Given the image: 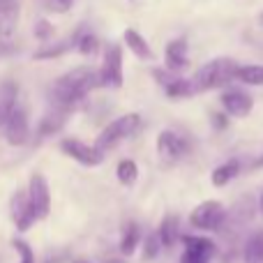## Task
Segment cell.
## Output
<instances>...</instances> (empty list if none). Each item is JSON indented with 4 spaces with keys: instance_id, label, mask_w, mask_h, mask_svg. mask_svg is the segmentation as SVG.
<instances>
[{
    "instance_id": "6da1fadb",
    "label": "cell",
    "mask_w": 263,
    "mask_h": 263,
    "mask_svg": "<svg viewBox=\"0 0 263 263\" xmlns=\"http://www.w3.org/2000/svg\"><path fill=\"white\" fill-rule=\"evenodd\" d=\"M97 86H100V77H97L95 69L77 67V69H72V72L63 74L60 79H55L53 88H51V97H53V104L72 111L74 106L86 100L88 92L95 90Z\"/></svg>"
},
{
    "instance_id": "7a4b0ae2",
    "label": "cell",
    "mask_w": 263,
    "mask_h": 263,
    "mask_svg": "<svg viewBox=\"0 0 263 263\" xmlns=\"http://www.w3.org/2000/svg\"><path fill=\"white\" fill-rule=\"evenodd\" d=\"M238 67L240 65L231 58H215L210 63H205L203 67L196 72L194 77V90H210V88H222V86H229V83L236 79L238 74Z\"/></svg>"
},
{
    "instance_id": "3957f363",
    "label": "cell",
    "mask_w": 263,
    "mask_h": 263,
    "mask_svg": "<svg viewBox=\"0 0 263 263\" xmlns=\"http://www.w3.org/2000/svg\"><path fill=\"white\" fill-rule=\"evenodd\" d=\"M139 125H141V116L139 114L120 116V118H116L114 123H109L104 129L100 132V136H97V141H95V148L100 150L102 155L109 153V150H114L120 141L129 139V136L139 129Z\"/></svg>"
},
{
    "instance_id": "277c9868",
    "label": "cell",
    "mask_w": 263,
    "mask_h": 263,
    "mask_svg": "<svg viewBox=\"0 0 263 263\" xmlns=\"http://www.w3.org/2000/svg\"><path fill=\"white\" fill-rule=\"evenodd\" d=\"M97 77H100V86L109 88V90L123 88V51L118 44H109V49L104 51L102 69Z\"/></svg>"
},
{
    "instance_id": "5b68a950",
    "label": "cell",
    "mask_w": 263,
    "mask_h": 263,
    "mask_svg": "<svg viewBox=\"0 0 263 263\" xmlns=\"http://www.w3.org/2000/svg\"><path fill=\"white\" fill-rule=\"evenodd\" d=\"M227 219V210L219 201H203L201 205H196L192 210V227L199 229V231H217L219 227Z\"/></svg>"
},
{
    "instance_id": "8992f818",
    "label": "cell",
    "mask_w": 263,
    "mask_h": 263,
    "mask_svg": "<svg viewBox=\"0 0 263 263\" xmlns=\"http://www.w3.org/2000/svg\"><path fill=\"white\" fill-rule=\"evenodd\" d=\"M26 196H28V203H30V208H32V213H35L37 219L49 217V213H51V190H49V182H46V178L42 176V173H32L30 176Z\"/></svg>"
},
{
    "instance_id": "52a82bcc",
    "label": "cell",
    "mask_w": 263,
    "mask_h": 263,
    "mask_svg": "<svg viewBox=\"0 0 263 263\" xmlns=\"http://www.w3.org/2000/svg\"><path fill=\"white\" fill-rule=\"evenodd\" d=\"M60 150H63L67 157H72L74 162L83 164V166H100L104 155L95 148V145H88L79 139H65L60 143Z\"/></svg>"
},
{
    "instance_id": "ba28073f",
    "label": "cell",
    "mask_w": 263,
    "mask_h": 263,
    "mask_svg": "<svg viewBox=\"0 0 263 263\" xmlns=\"http://www.w3.org/2000/svg\"><path fill=\"white\" fill-rule=\"evenodd\" d=\"M28 136H30V123H28V114L23 106L16 104L12 116L5 123V139L12 145H26Z\"/></svg>"
},
{
    "instance_id": "9c48e42d",
    "label": "cell",
    "mask_w": 263,
    "mask_h": 263,
    "mask_svg": "<svg viewBox=\"0 0 263 263\" xmlns=\"http://www.w3.org/2000/svg\"><path fill=\"white\" fill-rule=\"evenodd\" d=\"M187 141L182 139L180 134H176V132H171V129H164V132H159V136H157V153H159V157L164 159V162H178V159L182 157V155L187 153Z\"/></svg>"
},
{
    "instance_id": "30bf717a",
    "label": "cell",
    "mask_w": 263,
    "mask_h": 263,
    "mask_svg": "<svg viewBox=\"0 0 263 263\" xmlns=\"http://www.w3.org/2000/svg\"><path fill=\"white\" fill-rule=\"evenodd\" d=\"M185 252H182L180 263H210V256L215 254V245L208 238L185 236Z\"/></svg>"
},
{
    "instance_id": "8fae6325",
    "label": "cell",
    "mask_w": 263,
    "mask_h": 263,
    "mask_svg": "<svg viewBox=\"0 0 263 263\" xmlns=\"http://www.w3.org/2000/svg\"><path fill=\"white\" fill-rule=\"evenodd\" d=\"M9 213H12V222L16 224V229L21 233H26L28 229L37 222L35 213H32L30 203H28L26 192H16V194L12 196V201H9Z\"/></svg>"
},
{
    "instance_id": "7c38bea8",
    "label": "cell",
    "mask_w": 263,
    "mask_h": 263,
    "mask_svg": "<svg viewBox=\"0 0 263 263\" xmlns=\"http://www.w3.org/2000/svg\"><path fill=\"white\" fill-rule=\"evenodd\" d=\"M164 63H166V69L171 74H180L190 67V55H187V40L185 37H178V40L168 42L166 51H164Z\"/></svg>"
},
{
    "instance_id": "4fadbf2b",
    "label": "cell",
    "mask_w": 263,
    "mask_h": 263,
    "mask_svg": "<svg viewBox=\"0 0 263 263\" xmlns=\"http://www.w3.org/2000/svg\"><path fill=\"white\" fill-rule=\"evenodd\" d=\"M252 104H254V100L242 90L222 92V106L229 116H233V118H245V116H250Z\"/></svg>"
},
{
    "instance_id": "5bb4252c",
    "label": "cell",
    "mask_w": 263,
    "mask_h": 263,
    "mask_svg": "<svg viewBox=\"0 0 263 263\" xmlns=\"http://www.w3.org/2000/svg\"><path fill=\"white\" fill-rule=\"evenodd\" d=\"M16 97H18V86L12 79L0 81V127H5L7 118L16 109Z\"/></svg>"
},
{
    "instance_id": "9a60e30c",
    "label": "cell",
    "mask_w": 263,
    "mask_h": 263,
    "mask_svg": "<svg viewBox=\"0 0 263 263\" xmlns=\"http://www.w3.org/2000/svg\"><path fill=\"white\" fill-rule=\"evenodd\" d=\"M72 114L69 109H63V106L53 104L49 111H46V116L40 120V127H37V132H40V136H51L55 134V132L63 129L65 120H67V116Z\"/></svg>"
},
{
    "instance_id": "2e32d148",
    "label": "cell",
    "mask_w": 263,
    "mask_h": 263,
    "mask_svg": "<svg viewBox=\"0 0 263 263\" xmlns=\"http://www.w3.org/2000/svg\"><path fill=\"white\" fill-rule=\"evenodd\" d=\"M18 9L16 0H0V37H9L16 30Z\"/></svg>"
},
{
    "instance_id": "e0dca14e",
    "label": "cell",
    "mask_w": 263,
    "mask_h": 263,
    "mask_svg": "<svg viewBox=\"0 0 263 263\" xmlns=\"http://www.w3.org/2000/svg\"><path fill=\"white\" fill-rule=\"evenodd\" d=\"M125 44L129 46V51H134L136 58H141V60L153 58V51H150L148 42H145L143 35H141L139 30H134V28H127V30H125Z\"/></svg>"
},
{
    "instance_id": "ac0fdd59",
    "label": "cell",
    "mask_w": 263,
    "mask_h": 263,
    "mask_svg": "<svg viewBox=\"0 0 263 263\" xmlns=\"http://www.w3.org/2000/svg\"><path fill=\"white\" fill-rule=\"evenodd\" d=\"M242 259H245V263H263V231L261 229L247 236Z\"/></svg>"
},
{
    "instance_id": "d6986e66",
    "label": "cell",
    "mask_w": 263,
    "mask_h": 263,
    "mask_svg": "<svg viewBox=\"0 0 263 263\" xmlns=\"http://www.w3.org/2000/svg\"><path fill=\"white\" fill-rule=\"evenodd\" d=\"M238 173H240V162H238V159H229V162L219 164V166L213 171V185L215 187L229 185V182H231Z\"/></svg>"
},
{
    "instance_id": "ffe728a7",
    "label": "cell",
    "mask_w": 263,
    "mask_h": 263,
    "mask_svg": "<svg viewBox=\"0 0 263 263\" xmlns=\"http://www.w3.org/2000/svg\"><path fill=\"white\" fill-rule=\"evenodd\" d=\"M141 242V229L136 222H129L123 231V238H120V254L123 256H132L136 252Z\"/></svg>"
},
{
    "instance_id": "44dd1931",
    "label": "cell",
    "mask_w": 263,
    "mask_h": 263,
    "mask_svg": "<svg viewBox=\"0 0 263 263\" xmlns=\"http://www.w3.org/2000/svg\"><path fill=\"white\" fill-rule=\"evenodd\" d=\"M72 40H74L77 51L83 55H92V53H97V49H100V40H97L95 32H90V30H79Z\"/></svg>"
},
{
    "instance_id": "7402d4cb",
    "label": "cell",
    "mask_w": 263,
    "mask_h": 263,
    "mask_svg": "<svg viewBox=\"0 0 263 263\" xmlns=\"http://www.w3.org/2000/svg\"><path fill=\"white\" fill-rule=\"evenodd\" d=\"M157 238H159V242H162V247H171L173 242L178 240V219L166 215L157 229Z\"/></svg>"
},
{
    "instance_id": "603a6c76",
    "label": "cell",
    "mask_w": 263,
    "mask_h": 263,
    "mask_svg": "<svg viewBox=\"0 0 263 263\" xmlns=\"http://www.w3.org/2000/svg\"><path fill=\"white\" fill-rule=\"evenodd\" d=\"M164 92H166V97H190L194 95V83L187 81V79L182 77H173L171 81L164 86Z\"/></svg>"
},
{
    "instance_id": "cb8c5ba5",
    "label": "cell",
    "mask_w": 263,
    "mask_h": 263,
    "mask_svg": "<svg viewBox=\"0 0 263 263\" xmlns=\"http://www.w3.org/2000/svg\"><path fill=\"white\" fill-rule=\"evenodd\" d=\"M236 79H240L247 86H263V65H242L238 67Z\"/></svg>"
},
{
    "instance_id": "d4e9b609",
    "label": "cell",
    "mask_w": 263,
    "mask_h": 263,
    "mask_svg": "<svg viewBox=\"0 0 263 263\" xmlns=\"http://www.w3.org/2000/svg\"><path fill=\"white\" fill-rule=\"evenodd\" d=\"M116 176H118V180L123 182V185H134L136 178H139V166H136V162H132V159H123V162H118V168H116Z\"/></svg>"
},
{
    "instance_id": "484cf974",
    "label": "cell",
    "mask_w": 263,
    "mask_h": 263,
    "mask_svg": "<svg viewBox=\"0 0 263 263\" xmlns=\"http://www.w3.org/2000/svg\"><path fill=\"white\" fill-rule=\"evenodd\" d=\"M74 46V40H67V42H58L53 46H42L40 51H35V60H49V58H58V55L67 53V49Z\"/></svg>"
},
{
    "instance_id": "4316f807",
    "label": "cell",
    "mask_w": 263,
    "mask_h": 263,
    "mask_svg": "<svg viewBox=\"0 0 263 263\" xmlns=\"http://www.w3.org/2000/svg\"><path fill=\"white\" fill-rule=\"evenodd\" d=\"M159 250H162V242H159L157 233H150V236H145V242H143V259H145V261L155 259V256L159 254Z\"/></svg>"
},
{
    "instance_id": "83f0119b",
    "label": "cell",
    "mask_w": 263,
    "mask_h": 263,
    "mask_svg": "<svg viewBox=\"0 0 263 263\" xmlns=\"http://www.w3.org/2000/svg\"><path fill=\"white\" fill-rule=\"evenodd\" d=\"M12 247L18 252V256H21V261H18V263H35V252H32V247L28 245L26 240H18V238H14Z\"/></svg>"
},
{
    "instance_id": "f1b7e54d",
    "label": "cell",
    "mask_w": 263,
    "mask_h": 263,
    "mask_svg": "<svg viewBox=\"0 0 263 263\" xmlns=\"http://www.w3.org/2000/svg\"><path fill=\"white\" fill-rule=\"evenodd\" d=\"M53 32H55L53 23H49L46 18H40V21L35 23V37H37V40L46 42V40H51V37H53Z\"/></svg>"
},
{
    "instance_id": "f546056e",
    "label": "cell",
    "mask_w": 263,
    "mask_h": 263,
    "mask_svg": "<svg viewBox=\"0 0 263 263\" xmlns=\"http://www.w3.org/2000/svg\"><path fill=\"white\" fill-rule=\"evenodd\" d=\"M74 0H46V7L53 9V12H67L72 7Z\"/></svg>"
},
{
    "instance_id": "4dcf8cb0",
    "label": "cell",
    "mask_w": 263,
    "mask_h": 263,
    "mask_svg": "<svg viewBox=\"0 0 263 263\" xmlns=\"http://www.w3.org/2000/svg\"><path fill=\"white\" fill-rule=\"evenodd\" d=\"M213 118H215V123H217V125H215L217 129H224V127H227V118H224V116H213Z\"/></svg>"
},
{
    "instance_id": "1f68e13d",
    "label": "cell",
    "mask_w": 263,
    "mask_h": 263,
    "mask_svg": "<svg viewBox=\"0 0 263 263\" xmlns=\"http://www.w3.org/2000/svg\"><path fill=\"white\" fill-rule=\"evenodd\" d=\"M44 263H60V256H49Z\"/></svg>"
},
{
    "instance_id": "d6a6232c",
    "label": "cell",
    "mask_w": 263,
    "mask_h": 263,
    "mask_svg": "<svg viewBox=\"0 0 263 263\" xmlns=\"http://www.w3.org/2000/svg\"><path fill=\"white\" fill-rule=\"evenodd\" d=\"M259 208H261V213H263V192H261V201H259Z\"/></svg>"
},
{
    "instance_id": "836d02e7",
    "label": "cell",
    "mask_w": 263,
    "mask_h": 263,
    "mask_svg": "<svg viewBox=\"0 0 263 263\" xmlns=\"http://www.w3.org/2000/svg\"><path fill=\"white\" fill-rule=\"evenodd\" d=\"M106 263H125V261H116V259H114V261H106Z\"/></svg>"
},
{
    "instance_id": "e575fe53",
    "label": "cell",
    "mask_w": 263,
    "mask_h": 263,
    "mask_svg": "<svg viewBox=\"0 0 263 263\" xmlns=\"http://www.w3.org/2000/svg\"><path fill=\"white\" fill-rule=\"evenodd\" d=\"M74 263H90V261H74Z\"/></svg>"
},
{
    "instance_id": "d590c367",
    "label": "cell",
    "mask_w": 263,
    "mask_h": 263,
    "mask_svg": "<svg viewBox=\"0 0 263 263\" xmlns=\"http://www.w3.org/2000/svg\"><path fill=\"white\" fill-rule=\"evenodd\" d=\"M261 23H263V16H261Z\"/></svg>"
}]
</instances>
